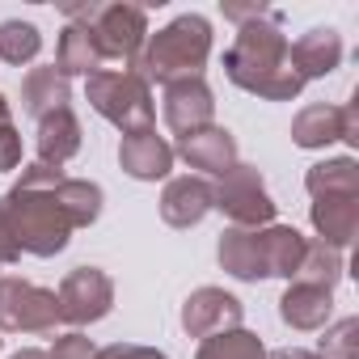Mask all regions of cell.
<instances>
[{"label": "cell", "instance_id": "1", "mask_svg": "<svg viewBox=\"0 0 359 359\" xmlns=\"http://www.w3.org/2000/svg\"><path fill=\"white\" fill-rule=\"evenodd\" d=\"M60 182H64V169L51 165H26L22 177L5 191L0 199V216L9 220L18 250L34 254V258H55L60 250H68L76 224L60 199Z\"/></svg>", "mask_w": 359, "mask_h": 359}, {"label": "cell", "instance_id": "2", "mask_svg": "<svg viewBox=\"0 0 359 359\" xmlns=\"http://www.w3.org/2000/svg\"><path fill=\"white\" fill-rule=\"evenodd\" d=\"M224 72L237 89L258 93L266 102H292L304 89L300 72L292 68L287 34L279 30V13H266L258 22L237 26V39L224 51Z\"/></svg>", "mask_w": 359, "mask_h": 359}, {"label": "cell", "instance_id": "3", "mask_svg": "<svg viewBox=\"0 0 359 359\" xmlns=\"http://www.w3.org/2000/svg\"><path fill=\"white\" fill-rule=\"evenodd\" d=\"M304 245H309V237H300L292 224L229 229V233H220L216 258L241 283H258V279H287L292 283L300 271Z\"/></svg>", "mask_w": 359, "mask_h": 359}, {"label": "cell", "instance_id": "4", "mask_svg": "<svg viewBox=\"0 0 359 359\" xmlns=\"http://www.w3.org/2000/svg\"><path fill=\"white\" fill-rule=\"evenodd\" d=\"M208 55H212V22L199 13H182L165 30L148 34L135 68H127V72L144 76L148 85H173L187 76H203Z\"/></svg>", "mask_w": 359, "mask_h": 359}, {"label": "cell", "instance_id": "5", "mask_svg": "<svg viewBox=\"0 0 359 359\" xmlns=\"http://www.w3.org/2000/svg\"><path fill=\"white\" fill-rule=\"evenodd\" d=\"M64 13L72 22L89 26L102 64L114 60L123 68H135V60L148 43V13L140 5H123V0H114V5H68Z\"/></svg>", "mask_w": 359, "mask_h": 359}, {"label": "cell", "instance_id": "6", "mask_svg": "<svg viewBox=\"0 0 359 359\" xmlns=\"http://www.w3.org/2000/svg\"><path fill=\"white\" fill-rule=\"evenodd\" d=\"M85 97H89V106L106 118V123H114L123 135H131V131H152V123H156V106H152V85L144 81V76H135V72H93L89 81H85Z\"/></svg>", "mask_w": 359, "mask_h": 359}, {"label": "cell", "instance_id": "7", "mask_svg": "<svg viewBox=\"0 0 359 359\" xmlns=\"http://www.w3.org/2000/svg\"><path fill=\"white\" fill-rule=\"evenodd\" d=\"M212 208L233 220V229H266L275 224V199L266 195V182L258 165H229L220 173V182L212 187Z\"/></svg>", "mask_w": 359, "mask_h": 359}, {"label": "cell", "instance_id": "8", "mask_svg": "<svg viewBox=\"0 0 359 359\" xmlns=\"http://www.w3.org/2000/svg\"><path fill=\"white\" fill-rule=\"evenodd\" d=\"M60 325V300L51 287L5 275L0 279V330L9 334H51Z\"/></svg>", "mask_w": 359, "mask_h": 359}, {"label": "cell", "instance_id": "9", "mask_svg": "<svg viewBox=\"0 0 359 359\" xmlns=\"http://www.w3.org/2000/svg\"><path fill=\"white\" fill-rule=\"evenodd\" d=\"M55 300H60V321L93 325L114 309V279L102 266H76V271L64 275Z\"/></svg>", "mask_w": 359, "mask_h": 359}, {"label": "cell", "instance_id": "10", "mask_svg": "<svg viewBox=\"0 0 359 359\" xmlns=\"http://www.w3.org/2000/svg\"><path fill=\"white\" fill-rule=\"evenodd\" d=\"M161 102H165V106H161L165 127L177 131V140L191 135V131L212 127V118H216V97H212V89H208L203 76H187V81L165 85V97H161Z\"/></svg>", "mask_w": 359, "mask_h": 359}, {"label": "cell", "instance_id": "11", "mask_svg": "<svg viewBox=\"0 0 359 359\" xmlns=\"http://www.w3.org/2000/svg\"><path fill=\"white\" fill-rule=\"evenodd\" d=\"M241 317H245L241 300L224 287H199L182 304V330L191 338H212V334L241 330Z\"/></svg>", "mask_w": 359, "mask_h": 359}, {"label": "cell", "instance_id": "12", "mask_svg": "<svg viewBox=\"0 0 359 359\" xmlns=\"http://www.w3.org/2000/svg\"><path fill=\"white\" fill-rule=\"evenodd\" d=\"M212 212V182L199 173H182L169 177L161 191V220L169 229H195L203 216Z\"/></svg>", "mask_w": 359, "mask_h": 359}, {"label": "cell", "instance_id": "13", "mask_svg": "<svg viewBox=\"0 0 359 359\" xmlns=\"http://www.w3.org/2000/svg\"><path fill=\"white\" fill-rule=\"evenodd\" d=\"M118 165L135 182H161L173 169V148L156 135V127L152 131H131L118 144Z\"/></svg>", "mask_w": 359, "mask_h": 359}, {"label": "cell", "instance_id": "14", "mask_svg": "<svg viewBox=\"0 0 359 359\" xmlns=\"http://www.w3.org/2000/svg\"><path fill=\"white\" fill-rule=\"evenodd\" d=\"M173 156H182L191 169H199V177L203 173H224L229 165H237V140H233V131L229 127H203V131H191V135H182L177 140V152Z\"/></svg>", "mask_w": 359, "mask_h": 359}, {"label": "cell", "instance_id": "15", "mask_svg": "<svg viewBox=\"0 0 359 359\" xmlns=\"http://www.w3.org/2000/svg\"><path fill=\"white\" fill-rule=\"evenodd\" d=\"M309 220L317 229V241L346 250L359 233V195H317L309 208Z\"/></svg>", "mask_w": 359, "mask_h": 359}, {"label": "cell", "instance_id": "16", "mask_svg": "<svg viewBox=\"0 0 359 359\" xmlns=\"http://www.w3.org/2000/svg\"><path fill=\"white\" fill-rule=\"evenodd\" d=\"M287 55H292V68L300 72V81L330 76L342 64V39L334 26H313L296 43H287Z\"/></svg>", "mask_w": 359, "mask_h": 359}, {"label": "cell", "instance_id": "17", "mask_svg": "<svg viewBox=\"0 0 359 359\" xmlns=\"http://www.w3.org/2000/svg\"><path fill=\"white\" fill-rule=\"evenodd\" d=\"M279 317L292 330H325L334 317V292L317 283H287L279 296Z\"/></svg>", "mask_w": 359, "mask_h": 359}, {"label": "cell", "instance_id": "18", "mask_svg": "<svg viewBox=\"0 0 359 359\" xmlns=\"http://www.w3.org/2000/svg\"><path fill=\"white\" fill-rule=\"evenodd\" d=\"M76 152H81V118L72 114V106L39 118V165L64 169Z\"/></svg>", "mask_w": 359, "mask_h": 359}, {"label": "cell", "instance_id": "19", "mask_svg": "<svg viewBox=\"0 0 359 359\" xmlns=\"http://www.w3.org/2000/svg\"><path fill=\"white\" fill-rule=\"evenodd\" d=\"M60 76H93L102 72V55H97V43L89 34L85 22H68L64 34H60V47H55V64H51Z\"/></svg>", "mask_w": 359, "mask_h": 359}, {"label": "cell", "instance_id": "20", "mask_svg": "<svg viewBox=\"0 0 359 359\" xmlns=\"http://www.w3.org/2000/svg\"><path fill=\"white\" fill-rule=\"evenodd\" d=\"M72 102L68 76H60L55 68H30V76L22 81V106L30 118H47L55 110H64Z\"/></svg>", "mask_w": 359, "mask_h": 359}, {"label": "cell", "instance_id": "21", "mask_svg": "<svg viewBox=\"0 0 359 359\" xmlns=\"http://www.w3.org/2000/svg\"><path fill=\"white\" fill-rule=\"evenodd\" d=\"M342 140V106H304L296 118H292V144L296 148H325Z\"/></svg>", "mask_w": 359, "mask_h": 359}, {"label": "cell", "instance_id": "22", "mask_svg": "<svg viewBox=\"0 0 359 359\" xmlns=\"http://www.w3.org/2000/svg\"><path fill=\"white\" fill-rule=\"evenodd\" d=\"M309 195H359V165L351 156H334V161H317L304 173Z\"/></svg>", "mask_w": 359, "mask_h": 359}, {"label": "cell", "instance_id": "23", "mask_svg": "<svg viewBox=\"0 0 359 359\" xmlns=\"http://www.w3.org/2000/svg\"><path fill=\"white\" fill-rule=\"evenodd\" d=\"M342 275H346L342 250H334V245H325V241H309V245H304V258H300V271H296L292 283H317V287H330V292H334Z\"/></svg>", "mask_w": 359, "mask_h": 359}, {"label": "cell", "instance_id": "24", "mask_svg": "<svg viewBox=\"0 0 359 359\" xmlns=\"http://www.w3.org/2000/svg\"><path fill=\"white\" fill-rule=\"evenodd\" d=\"M195 359H266V346L250 330H229V334L203 338L199 351H195Z\"/></svg>", "mask_w": 359, "mask_h": 359}, {"label": "cell", "instance_id": "25", "mask_svg": "<svg viewBox=\"0 0 359 359\" xmlns=\"http://www.w3.org/2000/svg\"><path fill=\"white\" fill-rule=\"evenodd\" d=\"M39 51H43V34H39L34 22H18V18L0 22V60L5 64L22 68V64L39 60Z\"/></svg>", "mask_w": 359, "mask_h": 359}, {"label": "cell", "instance_id": "26", "mask_svg": "<svg viewBox=\"0 0 359 359\" xmlns=\"http://www.w3.org/2000/svg\"><path fill=\"white\" fill-rule=\"evenodd\" d=\"M321 359H359V321L342 317L334 325H325V338L317 346Z\"/></svg>", "mask_w": 359, "mask_h": 359}, {"label": "cell", "instance_id": "27", "mask_svg": "<svg viewBox=\"0 0 359 359\" xmlns=\"http://www.w3.org/2000/svg\"><path fill=\"white\" fill-rule=\"evenodd\" d=\"M47 359H97V346L81 330H72V334H60L55 338V346L47 351Z\"/></svg>", "mask_w": 359, "mask_h": 359}, {"label": "cell", "instance_id": "28", "mask_svg": "<svg viewBox=\"0 0 359 359\" xmlns=\"http://www.w3.org/2000/svg\"><path fill=\"white\" fill-rule=\"evenodd\" d=\"M97 359H169V355L156 346H140V342H114V346H102Z\"/></svg>", "mask_w": 359, "mask_h": 359}, {"label": "cell", "instance_id": "29", "mask_svg": "<svg viewBox=\"0 0 359 359\" xmlns=\"http://www.w3.org/2000/svg\"><path fill=\"white\" fill-rule=\"evenodd\" d=\"M22 165V131L9 123L0 127V169H18Z\"/></svg>", "mask_w": 359, "mask_h": 359}, {"label": "cell", "instance_id": "30", "mask_svg": "<svg viewBox=\"0 0 359 359\" xmlns=\"http://www.w3.org/2000/svg\"><path fill=\"white\" fill-rule=\"evenodd\" d=\"M18 258H22V250H18V237H13L9 220L0 216V266H13Z\"/></svg>", "mask_w": 359, "mask_h": 359}, {"label": "cell", "instance_id": "31", "mask_svg": "<svg viewBox=\"0 0 359 359\" xmlns=\"http://www.w3.org/2000/svg\"><path fill=\"white\" fill-rule=\"evenodd\" d=\"M220 9H224V18H229V22H237V26L258 22V18H266V13H271L266 5H220Z\"/></svg>", "mask_w": 359, "mask_h": 359}, {"label": "cell", "instance_id": "32", "mask_svg": "<svg viewBox=\"0 0 359 359\" xmlns=\"http://www.w3.org/2000/svg\"><path fill=\"white\" fill-rule=\"evenodd\" d=\"M342 140L346 144H359V97H351L342 106Z\"/></svg>", "mask_w": 359, "mask_h": 359}, {"label": "cell", "instance_id": "33", "mask_svg": "<svg viewBox=\"0 0 359 359\" xmlns=\"http://www.w3.org/2000/svg\"><path fill=\"white\" fill-rule=\"evenodd\" d=\"M266 359H321L317 351H304V346H283V351H271Z\"/></svg>", "mask_w": 359, "mask_h": 359}, {"label": "cell", "instance_id": "34", "mask_svg": "<svg viewBox=\"0 0 359 359\" xmlns=\"http://www.w3.org/2000/svg\"><path fill=\"white\" fill-rule=\"evenodd\" d=\"M9 359H47V351H34V346H22V351H13Z\"/></svg>", "mask_w": 359, "mask_h": 359}, {"label": "cell", "instance_id": "35", "mask_svg": "<svg viewBox=\"0 0 359 359\" xmlns=\"http://www.w3.org/2000/svg\"><path fill=\"white\" fill-rule=\"evenodd\" d=\"M0 127H9V102H5V93H0Z\"/></svg>", "mask_w": 359, "mask_h": 359}]
</instances>
